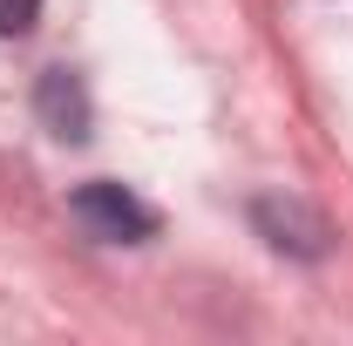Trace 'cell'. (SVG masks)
I'll return each mask as SVG.
<instances>
[{"label":"cell","mask_w":353,"mask_h":346,"mask_svg":"<svg viewBox=\"0 0 353 346\" xmlns=\"http://www.w3.org/2000/svg\"><path fill=\"white\" fill-rule=\"evenodd\" d=\"M252 231H259L279 258H299V265H319L326 252H333V224H326V211L306 204V197H292V190L252 197Z\"/></svg>","instance_id":"1"},{"label":"cell","mask_w":353,"mask_h":346,"mask_svg":"<svg viewBox=\"0 0 353 346\" xmlns=\"http://www.w3.org/2000/svg\"><path fill=\"white\" fill-rule=\"evenodd\" d=\"M68 211L82 217V231L102 238V245H143V238H157V211L136 197L130 183H109V176L75 183L68 190Z\"/></svg>","instance_id":"2"},{"label":"cell","mask_w":353,"mask_h":346,"mask_svg":"<svg viewBox=\"0 0 353 346\" xmlns=\"http://www.w3.org/2000/svg\"><path fill=\"white\" fill-rule=\"evenodd\" d=\"M34 116H41V130L54 136V143H88V130H95L88 82L75 68H41V82H34Z\"/></svg>","instance_id":"3"},{"label":"cell","mask_w":353,"mask_h":346,"mask_svg":"<svg viewBox=\"0 0 353 346\" xmlns=\"http://www.w3.org/2000/svg\"><path fill=\"white\" fill-rule=\"evenodd\" d=\"M34 21H41V0H0V34L7 41L34 34Z\"/></svg>","instance_id":"4"}]
</instances>
